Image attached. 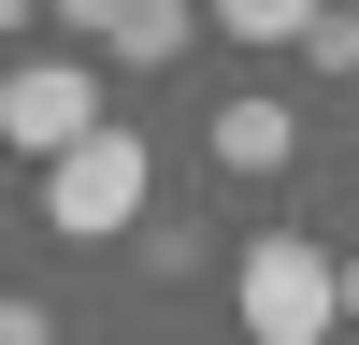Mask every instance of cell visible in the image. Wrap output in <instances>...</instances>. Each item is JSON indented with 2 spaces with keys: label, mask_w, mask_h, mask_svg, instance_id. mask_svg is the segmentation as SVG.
Listing matches in <instances>:
<instances>
[{
  "label": "cell",
  "mask_w": 359,
  "mask_h": 345,
  "mask_svg": "<svg viewBox=\"0 0 359 345\" xmlns=\"http://www.w3.org/2000/svg\"><path fill=\"white\" fill-rule=\"evenodd\" d=\"M144 216V130H86V144H57L43 158V230L57 245H115V230Z\"/></svg>",
  "instance_id": "6da1fadb"
},
{
  "label": "cell",
  "mask_w": 359,
  "mask_h": 345,
  "mask_svg": "<svg viewBox=\"0 0 359 345\" xmlns=\"http://www.w3.org/2000/svg\"><path fill=\"white\" fill-rule=\"evenodd\" d=\"M331 245L316 230H259L245 245V345H331Z\"/></svg>",
  "instance_id": "7a4b0ae2"
},
{
  "label": "cell",
  "mask_w": 359,
  "mask_h": 345,
  "mask_svg": "<svg viewBox=\"0 0 359 345\" xmlns=\"http://www.w3.org/2000/svg\"><path fill=\"white\" fill-rule=\"evenodd\" d=\"M101 130V72L86 58H29V72H0V144L15 158H57V144Z\"/></svg>",
  "instance_id": "3957f363"
},
{
  "label": "cell",
  "mask_w": 359,
  "mask_h": 345,
  "mask_svg": "<svg viewBox=\"0 0 359 345\" xmlns=\"http://www.w3.org/2000/svg\"><path fill=\"white\" fill-rule=\"evenodd\" d=\"M201 144H216V172H287V144H302V115H287L273 86H230Z\"/></svg>",
  "instance_id": "277c9868"
},
{
  "label": "cell",
  "mask_w": 359,
  "mask_h": 345,
  "mask_svg": "<svg viewBox=\"0 0 359 345\" xmlns=\"http://www.w3.org/2000/svg\"><path fill=\"white\" fill-rule=\"evenodd\" d=\"M316 15H331V0H216V29H230V43H302Z\"/></svg>",
  "instance_id": "5b68a950"
},
{
  "label": "cell",
  "mask_w": 359,
  "mask_h": 345,
  "mask_svg": "<svg viewBox=\"0 0 359 345\" xmlns=\"http://www.w3.org/2000/svg\"><path fill=\"white\" fill-rule=\"evenodd\" d=\"M115 58H144V72L187 58V0H130V15H115Z\"/></svg>",
  "instance_id": "8992f818"
},
{
  "label": "cell",
  "mask_w": 359,
  "mask_h": 345,
  "mask_svg": "<svg viewBox=\"0 0 359 345\" xmlns=\"http://www.w3.org/2000/svg\"><path fill=\"white\" fill-rule=\"evenodd\" d=\"M287 58H302L316 86H359V15H316V29H302V43H287Z\"/></svg>",
  "instance_id": "52a82bcc"
},
{
  "label": "cell",
  "mask_w": 359,
  "mask_h": 345,
  "mask_svg": "<svg viewBox=\"0 0 359 345\" xmlns=\"http://www.w3.org/2000/svg\"><path fill=\"white\" fill-rule=\"evenodd\" d=\"M43 15L72 29V58H86V43H115V15H130V0H43Z\"/></svg>",
  "instance_id": "ba28073f"
},
{
  "label": "cell",
  "mask_w": 359,
  "mask_h": 345,
  "mask_svg": "<svg viewBox=\"0 0 359 345\" xmlns=\"http://www.w3.org/2000/svg\"><path fill=\"white\" fill-rule=\"evenodd\" d=\"M0 345H57V316L43 302H0Z\"/></svg>",
  "instance_id": "9c48e42d"
},
{
  "label": "cell",
  "mask_w": 359,
  "mask_h": 345,
  "mask_svg": "<svg viewBox=\"0 0 359 345\" xmlns=\"http://www.w3.org/2000/svg\"><path fill=\"white\" fill-rule=\"evenodd\" d=\"M331 302H345V316H359V259H331Z\"/></svg>",
  "instance_id": "30bf717a"
},
{
  "label": "cell",
  "mask_w": 359,
  "mask_h": 345,
  "mask_svg": "<svg viewBox=\"0 0 359 345\" xmlns=\"http://www.w3.org/2000/svg\"><path fill=\"white\" fill-rule=\"evenodd\" d=\"M29 15H43V0H0V43H15V29H29Z\"/></svg>",
  "instance_id": "8fae6325"
}]
</instances>
